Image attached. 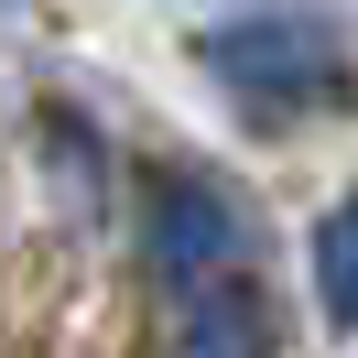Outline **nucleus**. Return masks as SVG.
<instances>
[{
	"label": "nucleus",
	"mask_w": 358,
	"mask_h": 358,
	"mask_svg": "<svg viewBox=\"0 0 358 358\" xmlns=\"http://www.w3.org/2000/svg\"><path fill=\"white\" fill-rule=\"evenodd\" d=\"M196 66L217 76L250 120H304V109H336V98L358 87L348 76V33H336V11H315V0L228 11V22L196 44Z\"/></svg>",
	"instance_id": "nucleus-1"
},
{
	"label": "nucleus",
	"mask_w": 358,
	"mask_h": 358,
	"mask_svg": "<svg viewBox=\"0 0 358 358\" xmlns=\"http://www.w3.org/2000/svg\"><path fill=\"white\" fill-rule=\"evenodd\" d=\"M315 304H326V326H336V336L358 326V196L315 217Z\"/></svg>",
	"instance_id": "nucleus-4"
},
{
	"label": "nucleus",
	"mask_w": 358,
	"mask_h": 358,
	"mask_svg": "<svg viewBox=\"0 0 358 358\" xmlns=\"http://www.w3.org/2000/svg\"><path fill=\"white\" fill-rule=\"evenodd\" d=\"M0 11H11V0H0Z\"/></svg>",
	"instance_id": "nucleus-5"
},
{
	"label": "nucleus",
	"mask_w": 358,
	"mask_h": 358,
	"mask_svg": "<svg viewBox=\"0 0 358 358\" xmlns=\"http://www.w3.org/2000/svg\"><path fill=\"white\" fill-rule=\"evenodd\" d=\"M152 282L163 293H206V282H228V271L261 250V228H250V206L228 196L217 174H196V163H174V174L152 185Z\"/></svg>",
	"instance_id": "nucleus-2"
},
{
	"label": "nucleus",
	"mask_w": 358,
	"mask_h": 358,
	"mask_svg": "<svg viewBox=\"0 0 358 358\" xmlns=\"http://www.w3.org/2000/svg\"><path fill=\"white\" fill-rule=\"evenodd\" d=\"M163 358H282V326H271V293L261 282H206V293H185V315H174V336H163Z\"/></svg>",
	"instance_id": "nucleus-3"
}]
</instances>
